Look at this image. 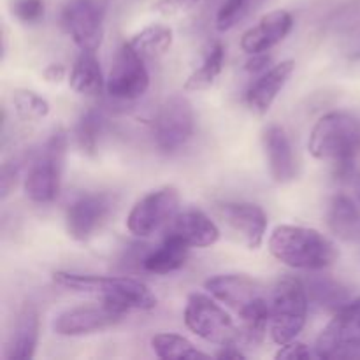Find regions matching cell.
<instances>
[{"instance_id": "52a82bcc", "label": "cell", "mask_w": 360, "mask_h": 360, "mask_svg": "<svg viewBox=\"0 0 360 360\" xmlns=\"http://www.w3.org/2000/svg\"><path fill=\"white\" fill-rule=\"evenodd\" d=\"M195 130V115L188 98L174 94L164 101L155 118V143L165 153L185 146Z\"/></svg>"}, {"instance_id": "8fae6325", "label": "cell", "mask_w": 360, "mask_h": 360, "mask_svg": "<svg viewBox=\"0 0 360 360\" xmlns=\"http://www.w3.org/2000/svg\"><path fill=\"white\" fill-rule=\"evenodd\" d=\"M62 23L81 51H97L104 37V9L97 0H70Z\"/></svg>"}, {"instance_id": "4fadbf2b", "label": "cell", "mask_w": 360, "mask_h": 360, "mask_svg": "<svg viewBox=\"0 0 360 360\" xmlns=\"http://www.w3.org/2000/svg\"><path fill=\"white\" fill-rule=\"evenodd\" d=\"M122 319L123 313L116 311L104 302L101 306H77L60 313L53 320V330L58 336L67 338L88 336L111 329L122 322Z\"/></svg>"}, {"instance_id": "ffe728a7", "label": "cell", "mask_w": 360, "mask_h": 360, "mask_svg": "<svg viewBox=\"0 0 360 360\" xmlns=\"http://www.w3.org/2000/svg\"><path fill=\"white\" fill-rule=\"evenodd\" d=\"M39 343V313L34 304H25L20 309L6 345V359L28 360L35 355Z\"/></svg>"}, {"instance_id": "603a6c76", "label": "cell", "mask_w": 360, "mask_h": 360, "mask_svg": "<svg viewBox=\"0 0 360 360\" xmlns=\"http://www.w3.org/2000/svg\"><path fill=\"white\" fill-rule=\"evenodd\" d=\"M190 248L185 243L165 236L164 243L143 259V267L148 273L169 274L181 269L188 260Z\"/></svg>"}, {"instance_id": "d6986e66", "label": "cell", "mask_w": 360, "mask_h": 360, "mask_svg": "<svg viewBox=\"0 0 360 360\" xmlns=\"http://www.w3.org/2000/svg\"><path fill=\"white\" fill-rule=\"evenodd\" d=\"M294 70V60H283L273 69L264 72L246 91V105L250 108V111L259 116L266 115L280 95V91L285 88V84L288 83Z\"/></svg>"}, {"instance_id": "8d00e7d4", "label": "cell", "mask_w": 360, "mask_h": 360, "mask_svg": "<svg viewBox=\"0 0 360 360\" xmlns=\"http://www.w3.org/2000/svg\"><path fill=\"white\" fill-rule=\"evenodd\" d=\"M271 62V56L266 53H255V55H252V58L246 62V70H250V72H260V70H266L267 65H269Z\"/></svg>"}, {"instance_id": "d6a6232c", "label": "cell", "mask_w": 360, "mask_h": 360, "mask_svg": "<svg viewBox=\"0 0 360 360\" xmlns=\"http://www.w3.org/2000/svg\"><path fill=\"white\" fill-rule=\"evenodd\" d=\"M199 2L200 0H158L153 4V11L162 16H179L192 11Z\"/></svg>"}, {"instance_id": "5bb4252c", "label": "cell", "mask_w": 360, "mask_h": 360, "mask_svg": "<svg viewBox=\"0 0 360 360\" xmlns=\"http://www.w3.org/2000/svg\"><path fill=\"white\" fill-rule=\"evenodd\" d=\"M217 213L234 232L241 236L250 250H259L267 231V214L259 204L253 202H221Z\"/></svg>"}, {"instance_id": "7a4b0ae2", "label": "cell", "mask_w": 360, "mask_h": 360, "mask_svg": "<svg viewBox=\"0 0 360 360\" xmlns=\"http://www.w3.org/2000/svg\"><path fill=\"white\" fill-rule=\"evenodd\" d=\"M269 252L278 262L304 271H322L338 259L336 246L326 236L299 225H278L269 238Z\"/></svg>"}, {"instance_id": "8992f818", "label": "cell", "mask_w": 360, "mask_h": 360, "mask_svg": "<svg viewBox=\"0 0 360 360\" xmlns=\"http://www.w3.org/2000/svg\"><path fill=\"white\" fill-rule=\"evenodd\" d=\"M185 323L195 336L207 343L225 347L239 343V327L232 316L204 294H190L185 306Z\"/></svg>"}, {"instance_id": "2e32d148", "label": "cell", "mask_w": 360, "mask_h": 360, "mask_svg": "<svg viewBox=\"0 0 360 360\" xmlns=\"http://www.w3.org/2000/svg\"><path fill=\"white\" fill-rule=\"evenodd\" d=\"M165 236L185 243L188 248H207L220 239V229L202 211L186 210L172 218Z\"/></svg>"}, {"instance_id": "9c48e42d", "label": "cell", "mask_w": 360, "mask_h": 360, "mask_svg": "<svg viewBox=\"0 0 360 360\" xmlns=\"http://www.w3.org/2000/svg\"><path fill=\"white\" fill-rule=\"evenodd\" d=\"M360 348V297L334 313L333 320L323 327L315 345L320 359H336Z\"/></svg>"}, {"instance_id": "7402d4cb", "label": "cell", "mask_w": 360, "mask_h": 360, "mask_svg": "<svg viewBox=\"0 0 360 360\" xmlns=\"http://www.w3.org/2000/svg\"><path fill=\"white\" fill-rule=\"evenodd\" d=\"M69 84L76 94L95 97L102 94L104 76H102L101 63L94 51H81L74 62L69 76Z\"/></svg>"}, {"instance_id": "ac0fdd59", "label": "cell", "mask_w": 360, "mask_h": 360, "mask_svg": "<svg viewBox=\"0 0 360 360\" xmlns=\"http://www.w3.org/2000/svg\"><path fill=\"white\" fill-rule=\"evenodd\" d=\"M262 144L264 150H266L271 178L276 183H280V185L294 181L295 176H297V164H295L290 139H288L283 127H267V129L264 130Z\"/></svg>"}, {"instance_id": "74e56055", "label": "cell", "mask_w": 360, "mask_h": 360, "mask_svg": "<svg viewBox=\"0 0 360 360\" xmlns=\"http://www.w3.org/2000/svg\"><path fill=\"white\" fill-rule=\"evenodd\" d=\"M246 355L243 354L241 350H239L238 343H232V345H225V347H221V352H218L217 354V359H232V360H238V359H245Z\"/></svg>"}, {"instance_id": "836d02e7", "label": "cell", "mask_w": 360, "mask_h": 360, "mask_svg": "<svg viewBox=\"0 0 360 360\" xmlns=\"http://www.w3.org/2000/svg\"><path fill=\"white\" fill-rule=\"evenodd\" d=\"M18 176H20V164L16 160L6 162L2 167V199H6L16 188Z\"/></svg>"}, {"instance_id": "277c9868", "label": "cell", "mask_w": 360, "mask_h": 360, "mask_svg": "<svg viewBox=\"0 0 360 360\" xmlns=\"http://www.w3.org/2000/svg\"><path fill=\"white\" fill-rule=\"evenodd\" d=\"M271 338L276 345L290 343L304 329L309 297L306 285L297 278H281L273 288L269 301Z\"/></svg>"}, {"instance_id": "1f68e13d", "label": "cell", "mask_w": 360, "mask_h": 360, "mask_svg": "<svg viewBox=\"0 0 360 360\" xmlns=\"http://www.w3.org/2000/svg\"><path fill=\"white\" fill-rule=\"evenodd\" d=\"M13 14L23 25H35L44 18L42 0H14Z\"/></svg>"}, {"instance_id": "83f0119b", "label": "cell", "mask_w": 360, "mask_h": 360, "mask_svg": "<svg viewBox=\"0 0 360 360\" xmlns=\"http://www.w3.org/2000/svg\"><path fill=\"white\" fill-rule=\"evenodd\" d=\"M151 348L158 359L172 360V359H210L211 355L204 354L199 348L193 347L186 338L172 333H162L151 338Z\"/></svg>"}, {"instance_id": "5b68a950", "label": "cell", "mask_w": 360, "mask_h": 360, "mask_svg": "<svg viewBox=\"0 0 360 360\" xmlns=\"http://www.w3.org/2000/svg\"><path fill=\"white\" fill-rule=\"evenodd\" d=\"M67 143H69V137L65 130H56L28 169L27 178H25V193L34 202H53L58 197Z\"/></svg>"}, {"instance_id": "f546056e", "label": "cell", "mask_w": 360, "mask_h": 360, "mask_svg": "<svg viewBox=\"0 0 360 360\" xmlns=\"http://www.w3.org/2000/svg\"><path fill=\"white\" fill-rule=\"evenodd\" d=\"M102 132L101 112L90 109L79 118L76 125V143L79 150L86 155H95Z\"/></svg>"}, {"instance_id": "4316f807", "label": "cell", "mask_w": 360, "mask_h": 360, "mask_svg": "<svg viewBox=\"0 0 360 360\" xmlns=\"http://www.w3.org/2000/svg\"><path fill=\"white\" fill-rule=\"evenodd\" d=\"M225 62V48L224 44L217 42L213 44V48L207 51L206 58L200 63L199 69L193 70L188 76V79L185 81V91H202L207 90L214 84V81L218 79V76L221 74Z\"/></svg>"}, {"instance_id": "3957f363", "label": "cell", "mask_w": 360, "mask_h": 360, "mask_svg": "<svg viewBox=\"0 0 360 360\" xmlns=\"http://www.w3.org/2000/svg\"><path fill=\"white\" fill-rule=\"evenodd\" d=\"M308 150L316 160L350 162L360 153V120L347 111H333L319 120L309 134Z\"/></svg>"}, {"instance_id": "44dd1931", "label": "cell", "mask_w": 360, "mask_h": 360, "mask_svg": "<svg viewBox=\"0 0 360 360\" xmlns=\"http://www.w3.org/2000/svg\"><path fill=\"white\" fill-rule=\"evenodd\" d=\"M327 225L338 239L347 243L360 241V210L345 193L333 197L327 210Z\"/></svg>"}, {"instance_id": "d590c367", "label": "cell", "mask_w": 360, "mask_h": 360, "mask_svg": "<svg viewBox=\"0 0 360 360\" xmlns=\"http://www.w3.org/2000/svg\"><path fill=\"white\" fill-rule=\"evenodd\" d=\"M42 76H44V79L48 81V83L60 84L63 79H65L67 69H65V65H62V63H51V65L46 67L44 72H42Z\"/></svg>"}, {"instance_id": "6da1fadb", "label": "cell", "mask_w": 360, "mask_h": 360, "mask_svg": "<svg viewBox=\"0 0 360 360\" xmlns=\"http://www.w3.org/2000/svg\"><path fill=\"white\" fill-rule=\"evenodd\" d=\"M53 281L67 290L79 294L97 295L104 304L111 306L120 313H129L134 309L148 311L157 308V297L153 292L141 281L132 278L120 276H97V274H79L56 271Z\"/></svg>"}, {"instance_id": "ba28073f", "label": "cell", "mask_w": 360, "mask_h": 360, "mask_svg": "<svg viewBox=\"0 0 360 360\" xmlns=\"http://www.w3.org/2000/svg\"><path fill=\"white\" fill-rule=\"evenodd\" d=\"M179 210V192L174 186H164L137 200L127 217V229L134 236L150 238L167 229Z\"/></svg>"}, {"instance_id": "cb8c5ba5", "label": "cell", "mask_w": 360, "mask_h": 360, "mask_svg": "<svg viewBox=\"0 0 360 360\" xmlns=\"http://www.w3.org/2000/svg\"><path fill=\"white\" fill-rule=\"evenodd\" d=\"M241 316V327H239V343L248 347H257L262 343L267 333V326L271 322L269 301L266 297L259 299L252 306L239 313Z\"/></svg>"}, {"instance_id": "e575fe53", "label": "cell", "mask_w": 360, "mask_h": 360, "mask_svg": "<svg viewBox=\"0 0 360 360\" xmlns=\"http://www.w3.org/2000/svg\"><path fill=\"white\" fill-rule=\"evenodd\" d=\"M311 355L313 354L309 352V348L306 347L304 343H294V341H290V343L281 347V350L276 354V359H287V360L309 359Z\"/></svg>"}, {"instance_id": "f1b7e54d", "label": "cell", "mask_w": 360, "mask_h": 360, "mask_svg": "<svg viewBox=\"0 0 360 360\" xmlns=\"http://www.w3.org/2000/svg\"><path fill=\"white\" fill-rule=\"evenodd\" d=\"M11 101L16 115L25 122H39L49 115V102L32 90H14Z\"/></svg>"}, {"instance_id": "9a60e30c", "label": "cell", "mask_w": 360, "mask_h": 360, "mask_svg": "<svg viewBox=\"0 0 360 360\" xmlns=\"http://www.w3.org/2000/svg\"><path fill=\"white\" fill-rule=\"evenodd\" d=\"M204 287L214 299L236 309L238 315L264 297V287L248 274H218L210 278Z\"/></svg>"}, {"instance_id": "4dcf8cb0", "label": "cell", "mask_w": 360, "mask_h": 360, "mask_svg": "<svg viewBox=\"0 0 360 360\" xmlns=\"http://www.w3.org/2000/svg\"><path fill=\"white\" fill-rule=\"evenodd\" d=\"M266 0H225L217 14V28L220 32L231 30L239 21L253 13Z\"/></svg>"}, {"instance_id": "30bf717a", "label": "cell", "mask_w": 360, "mask_h": 360, "mask_svg": "<svg viewBox=\"0 0 360 360\" xmlns=\"http://www.w3.org/2000/svg\"><path fill=\"white\" fill-rule=\"evenodd\" d=\"M144 60L129 42H123L112 60L108 77V91L111 97L122 101H136L150 88V72Z\"/></svg>"}, {"instance_id": "e0dca14e", "label": "cell", "mask_w": 360, "mask_h": 360, "mask_svg": "<svg viewBox=\"0 0 360 360\" xmlns=\"http://www.w3.org/2000/svg\"><path fill=\"white\" fill-rule=\"evenodd\" d=\"M292 27H294V18L288 11L278 9L273 13H267L266 16L260 18L257 25L243 34L241 37V48L248 55H255V53H266L271 48L283 41L288 34H290Z\"/></svg>"}, {"instance_id": "7c38bea8", "label": "cell", "mask_w": 360, "mask_h": 360, "mask_svg": "<svg viewBox=\"0 0 360 360\" xmlns=\"http://www.w3.org/2000/svg\"><path fill=\"white\" fill-rule=\"evenodd\" d=\"M115 207L109 193H86L74 200L65 211L67 232L76 241H88L108 221Z\"/></svg>"}, {"instance_id": "d4e9b609", "label": "cell", "mask_w": 360, "mask_h": 360, "mask_svg": "<svg viewBox=\"0 0 360 360\" xmlns=\"http://www.w3.org/2000/svg\"><path fill=\"white\" fill-rule=\"evenodd\" d=\"M174 41L172 28L167 25H150L137 32L129 44L139 53L143 58H157V56L165 55Z\"/></svg>"}, {"instance_id": "484cf974", "label": "cell", "mask_w": 360, "mask_h": 360, "mask_svg": "<svg viewBox=\"0 0 360 360\" xmlns=\"http://www.w3.org/2000/svg\"><path fill=\"white\" fill-rule=\"evenodd\" d=\"M306 292H308L309 301L315 302L320 308L330 309L334 313L352 301L350 294H348V288H345L343 285L327 276L313 278L306 285Z\"/></svg>"}]
</instances>
